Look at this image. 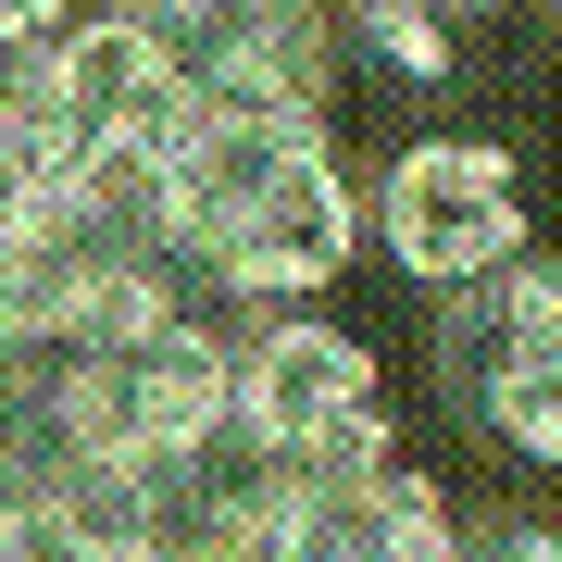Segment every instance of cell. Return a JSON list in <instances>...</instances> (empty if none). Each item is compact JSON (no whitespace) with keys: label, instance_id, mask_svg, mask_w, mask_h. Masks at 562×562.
Here are the masks:
<instances>
[{"label":"cell","instance_id":"6da1fadb","mask_svg":"<svg viewBox=\"0 0 562 562\" xmlns=\"http://www.w3.org/2000/svg\"><path fill=\"white\" fill-rule=\"evenodd\" d=\"M162 188L188 262L238 313H313L362 250V188L313 113H188Z\"/></svg>","mask_w":562,"mask_h":562},{"label":"cell","instance_id":"7a4b0ae2","mask_svg":"<svg viewBox=\"0 0 562 562\" xmlns=\"http://www.w3.org/2000/svg\"><path fill=\"white\" fill-rule=\"evenodd\" d=\"M225 413L250 425V450L276 462L288 487L362 475V462L401 450V413H387V362L325 313H250L238 350H225Z\"/></svg>","mask_w":562,"mask_h":562},{"label":"cell","instance_id":"3957f363","mask_svg":"<svg viewBox=\"0 0 562 562\" xmlns=\"http://www.w3.org/2000/svg\"><path fill=\"white\" fill-rule=\"evenodd\" d=\"M362 238L413 288L450 301V288H487V276H513L538 250V201H525L501 138H413V150H387L375 201H362Z\"/></svg>","mask_w":562,"mask_h":562},{"label":"cell","instance_id":"277c9868","mask_svg":"<svg viewBox=\"0 0 562 562\" xmlns=\"http://www.w3.org/2000/svg\"><path fill=\"white\" fill-rule=\"evenodd\" d=\"M438 401L462 413V438H487L501 462H562V276L538 250L513 276H487V288H450Z\"/></svg>","mask_w":562,"mask_h":562},{"label":"cell","instance_id":"5b68a950","mask_svg":"<svg viewBox=\"0 0 562 562\" xmlns=\"http://www.w3.org/2000/svg\"><path fill=\"white\" fill-rule=\"evenodd\" d=\"M176 63L188 113H313L338 101V13L325 0H101Z\"/></svg>","mask_w":562,"mask_h":562},{"label":"cell","instance_id":"8992f818","mask_svg":"<svg viewBox=\"0 0 562 562\" xmlns=\"http://www.w3.org/2000/svg\"><path fill=\"white\" fill-rule=\"evenodd\" d=\"M225 350L238 325L225 313H150L125 338H88L63 362V413H76V450L101 462H138V450H176L225 413Z\"/></svg>","mask_w":562,"mask_h":562},{"label":"cell","instance_id":"52a82bcc","mask_svg":"<svg viewBox=\"0 0 562 562\" xmlns=\"http://www.w3.org/2000/svg\"><path fill=\"white\" fill-rule=\"evenodd\" d=\"M38 101H50V138L63 162H101V150H176L188 125V88L125 13H76L63 38L38 50Z\"/></svg>","mask_w":562,"mask_h":562},{"label":"cell","instance_id":"ba28073f","mask_svg":"<svg viewBox=\"0 0 562 562\" xmlns=\"http://www.w3.org/2000/svg\"><path fill=\"white\" fill-rule=\"evenodd\" d=\"M450 525H462V501L425 475V462L387 450V462H362V475L288 487L262 562H450Z\"/></svg>","mask_w":562,"mask_h":562},{"label":"cell","instance_id":"9c48e42d","mask_svg":"<svg viewBox=\"0 0 562 562\" xmlns=\"http://www.w3.org/2000/svg\"><path fill=\"white\" fill-rule=\"evenodd\" d=\"M50 176H63V138H50V101H38V63H0V225Z\"/></svg>","mask_w":562,"mask_h":562},{"label":"cell","instance_id":"30bf717a","mask_svg":"<svg viewBox=\"0 0 562 562\" xmlns=\"http://www.w3.org/2000/svg\"><path fill=\"white\" fill-rule=\"evenodd\" d=\"M350 25L401 63V76H462V38H450V25H425V13H401V0H350Z\"/></svg>","mask_w":562,"mask_h":562},{"label":"cell","instance_id":"8fae6325","mask_svg":"<svg viewBox=\"0 0 562 562\" xmlns=\"http://www.w3.org/2000/svg\"><path fill=\"white\" fill-rule=\"evenodd\" d=\"M450 562H562V538H550L538 513L501 501V513H462V525H450Z\"/></svg>","mask_w":562,"mask_h":562},{"label":"cell","instance_id":"7c38bea8","mask_svg":"<svg viewBox=\"0 0 562 562\" xmlns=\"http://www.w3.org/2000/svg\"><path fill=\"white\" fill-rule=\"evenodd\" d=\"M76 13H88V0H0V63H38Z\"/></svg>","mask_w":562,"mask_h":562},{"label":"cell","instance_id":"4fadbf2b","mask_svg":"<svg viewBox=\"0 0 562 562\" xmlns=\"http://www.w3.org/2000/svg\"><path fill=\"white\" fill-rule=\"evenodd\" d=\"M0 562H113V550H88L76 525H50V513H25V525H0Z\"/></svg>","mask_w":562,"mask_h":562},{"label":"cell","instance_id":"5bb4252c","mask_svg":"<svg viewBox=\"0 0 562 562\" xmlns=\"http://www.w3.org/2000/svg\"><path fill=\"white\" fill-rule=\"evenodd\" d=\"M401 13H425V25L462 38V25H501V13H525V0H401Z\"/></svg>","mask_w":562,"mask_h":562},{"label":"cell","instance_id":"9a60e30c","mask_svg":"<svg viewBox=\"0 0 562 562\" xmlns=\"http://www.w3.org/2000/svg\"><path fill=\"white\" fill-rule=\"evenodd\" d=\"M325 13H350V0H325Z\"/></svg>","mask_w":562,"mask_h":562},{"label":"cell","instance_id":"2e32d148","mask_svg":"<svg viewBox=\"0 0 562 562\" xmlns=\"http://www.w3.org/2000/svg\"><path fill=\"white\" fill-rule=\"evenodd\" d=\"M88 13H101V0H88Z\"/></svg>","mask_w":562,"mask_h":562}]
</instances>
